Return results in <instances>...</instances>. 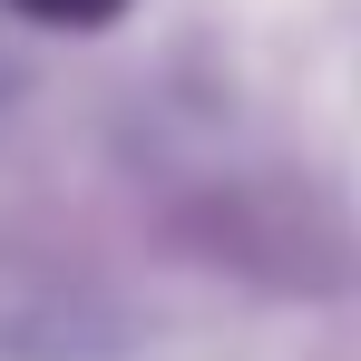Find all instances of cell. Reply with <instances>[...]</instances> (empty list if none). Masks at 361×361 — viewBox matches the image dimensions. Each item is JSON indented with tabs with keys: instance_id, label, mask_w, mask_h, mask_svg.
Instances as JSON below:
<instances>
[{
	"instance_id": "cell-1",
	"label": "cell",
	"mask_w": 361,
	"mask_h": 361,
	"mask_svg": "<svg viewBox=\"0 0 361 361\" xmlns=\"http://www.w3.org/2000/svg\"><path fill=\"white\" fill-rule=\"evenodd\" d=\"M30 10H49V20H68V10H108V0H30Z\"/></svg>"
}]
</instances>
